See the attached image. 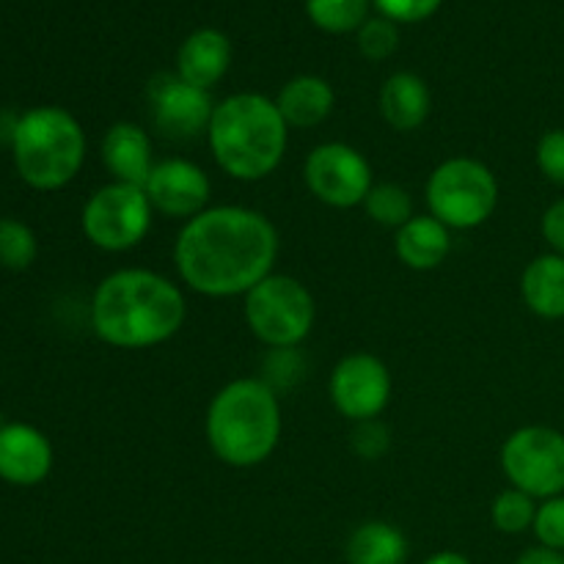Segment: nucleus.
Instances as JSON below:
<instances>
[{"label":"nucleus","instance_id":"obj_4","mask_svg":"<svg viewBox=\"0 0 564 564\" xmlns=\"http://www.w3.org/2000/svg\"><path fill=\"white\" fill-rule=\"evenodd\" d=\"M207 147L226 176L237 182H262L284 163L290 127L275 108V99L240 91L215 105Z\"/></svg>","mask_w":564,"mask_h":564},{"label":"nucleus","instance_id":"obj_7","mask_svg":"<svg viewBox=\"0 0 564 564\" xmlns=\"http://www.w3.org/2000/svg\"><path fill=\"white\" fill-rule=\"evenodd\" d=\"M242 317L253 339L270 350H295L308 339L317 319V303L301 279L270 273L242 297Z\"/></svg>","mask_w":564,"mask_h":564},{"label":"nucleus","instance_id":"obj_25","mask_svg":"<svg viewBox=\"0 0 564 564\" xmlns=\"http://www.w3.org/2000/svg\"><path fill=\"white\" fill-rule=\"evenodd\" d=\"M39 257L36 231L20 218H0V268L28 270Z\"/></svg>","mask_w":564,"mask_h":564},{"label":"nucleus","instance_id":"obj_14","mask_svg":"<svg viewBox=\"0 0 564 564\" xmlns=\"http://www.w3.org/2000/svg\"><path fill=\"white\" fill-rule=\"evenodd\" d=\"M55 463L53 444L28 422L0 427V479L14 488H36L50 477Z\"/></svg>","mask_w":564,"mask_h":564},{"label":"nucleus","instance_id":"obj_10","mask_svg":"<svg viewBox=\"0 0 564 564\" xmlns=\"http://www.w3.org/2000/svg\"><path fill=\"white\" fill-rule=\"evenodd\" d=\"M303 182L325 207L352 209L361 207L375 187V171L361 149L345 141H325L306 154Z\"/></svg>","mask_w":564,"mask_h":564},{"label":"nucleus","instance_id":"obj_33","mask_svg":"<svg viewBox=\"0 0 564 564\" xmlns=\"http://www.w3.org/2000/svg\"><path fill=\"white\" fill-rule=\"evenodd\" d=\"M422 564H474V562L468 560L466 554H460V551H435V554H430Z\"/></svg>","mask_w":564,"mask_h":564},{"label":"nucleus","instance_id":"obj_20","mask_svg":"<svg viewBox=\"0 0 564 564\" xmlns=\"http://www.w3.org/2000/svg\"><path fill=\"white\" fill-rule=\"evenodd\" d=\"M523 306L540 319H564V257L545 251L521 273Z\"/></svg>","mask_w":564,"mask_h":564},{"label":"nucleus","instance_id":"obj_30","mask_svg":"<svg viewBox=\"0 0 564 564\" xmlns=\"http://www.w3.org/2000/svg\"><path fill=\"white\" fill-rule=\"evenodd\" d=\"M444 0H372L375 9L380 11V17L391 22H422L427 17H433L441 9Z\"/></svg>","mask_w":564,"mask_h":564},{"label":"nucleus","instance_id":"obj_31","mask_svg":"<svg viewBox=\"0 0 564 564\" xmlns=\"http://www.w3.org/2000/svg\"><path fill=\"white\" fill-rule=\"evenodd\" d=\"M540 235H543L549 251L564 257V196L549 204V209L540 218Z\"/></svg>","mask_w":564,"mask_h":564},{"label":"nucleus","instance_id":"obj_27","mask_svg":"<svg viewBox=\"0 0 564 564\" xmlns=\"http://www.w3.org/2000/svg\"><path fill=\"white\" fill-rule=\"evenodd\" d=\"M532 532L540 545H549L564 554V494L540 501Z\"/></svg>","mask_w":564,"mask_h":564},{"label":"nucleus","instance_id":"obj_26","mask_svg":"<svg viewBox=\"0 0 564 564\" xmlns=\"http://www.w3.org/2000/svg\"><path fill=\"white\" fill-rule=\"evenodd\" d=\"M400 44V31L397 22L386 20V17H369L361 28H358V50L364 58L369 61H386Z\"/></svg>","mask_w":564,"mask_h":564},{"label":"nucleus","instance_id":"obj_11","mask_svg":"<svg viewBox=\"0 0 564 564\" xmlns=\"http://www.w3.org/2000/svg\"><path fill=\"white\" fill-rule=\"evenodd\" d=\"M394 397V378L383 358L372 352H350L330 369L328 400L350 424L380 419Z\"/></svg>","mask_w":564,"mask_h":564},{"label":"nucleus","instance_id":"obj_24","mask_svg":"<svg viewBox=\"0 0 564 564\" xmlns=\"http://www.w3.org/2000/svg\"><path fill=\"white\" fill-rule=\"evenodd\" d=\"M538 505L532 496H527L518 488H505L490 505V523H494L496 532L510 534V538H518V534L532 532L534 516H538Z\"/></svg>","mask_w":564,"mask_h":564},{"label":"nucleus","instance_id":"obj_13","mask_svg":"<svg viewBox=\"0 0 564 564\" xmlns=\"http://www.w3.org/2000/svg\"><path fill=\"white\" fill-rule=\"evenodd\" d=\"M143 193H147L154 215L180 220V224H187L207 207H213L209 204V196H213L209 174L187 158L158 160L149 180L143 182Z\"/></svg>","mask_w":564,"mask_h":564},{"label":"nucleus","instance_id":"obj_19","mask_svg":"<svg viewBox=\"0 0 564 564\" xmlns=\"http://www.w3.org/2000/svg\"><path fill=\"white\" fill-rule=\"evenodd\" d=\"M380 116L394 132H413L433 110V91L413 72H394L380 88Z\"/></svg>","mask_w":564,"mask_h":564},{"label":"nucleus","instance_id":"obj_22","mask_svg":"<svg viewBox=\"0 0 564 564\" xmlns=\"http://www.w3.org/2000/svg\"><path fill=\"white\" fill-rule=\"evenodd\" d=\"M361 207L375 224L394 231L402 229V226L416 215L413 193L408 191L405 185H400V182H375V187L369 191V196L364 198Z\"/></svg>","mask_w":564,"mask_h":564},{"label":"nucleus","instance_id":"obj_28","mask_svg":"<svg viewBox=\"0 0 564 564\" xmlns=\"http://www.w3.org/2000/svg\"><path fill=\"white\" fill-rule=\"evenodd\" d=\"M534 163L551 185L564 187V127H554L540 135L534 147Z\"/></svg>","mask_w":564,"mask_h":564},{"label":"nucleus","instance_id":"obj_12","mask_svg":"<svg viewBox=\"0 0 564 564\" xmlns=\"http://www.w3.org/2000/svg\"><path fill=\"white\" fill-rule=\"evenodd\" d=\"M213 94L191 86L180 75H163L149 80V113L152 124L171 141H193L207 138V127L215 113Z\"/></svg>","mask_w":564,"mask_h":564},{"label":"nucleus","instance_id":"obj_5","mask_svg":"<svg viewBox=\"0 0 564 564\" xmlns=\"http://www.w3.org/2000/svg\"><path fill=\"white\" fill-rule=\"evenodd\" d=\"M11 158L28 187L53 193L77 180L86 165L88 138L75 113L58 105H39L17 116Z\"/></svg>","mask_w":564,"mask_h":564},{"label":"nucleus","instance_id":"obj_2","mask_svg":"<svg viewBox=\"0 0 564 564\" xmlns=\"http://www.w3.org/2000/svg\"><path fill=\"white\" fill-rule=\"evenodd\" d=\"M91 330L116 350H152L182 330L187 301L182 286L149 268H119L94 286Z\"/></svg>","mask_w":564,"mask_h":564},{"label":"nucleus","instance_id":"obj_9","mask_svg":"<svg viewBox=\"0 0 564 564\" xmlns=\"http://www.w3.org/2000/svg\"><path fill=\"white\" fill-rule=\"evenodd\" d=\"M501 471L510 488L523 490L534 501L564 494V433L549 424H527L512 430L499 452Z\"/></svg>","mask_w":564,"mask_h":564},{"label":"nucleus","instance_id":"obj_3","mask_svg":"<svg viewBox=\"0 0 564 564\" xmlns=\"http://www.w3.org/2000/svg\"><path fill=\"white\" fill-rule=\"evenodd\" d=\"M284 433L281 397L264 378H237L215 391L204 413V438L224 466H262L279 449Z\"/></svg>","mask_w":564,"mask_h":564},{"label":"nucleus","instance_id":"obj_15","mask_svg":"<svg viewBox=\"0 0 564 564\" xmlns=\"http://www.w3.org/2000/svg\"><path fill=\"white\" fill-rule=\"evenodd\" d=\"M99 158L108 169L110 180L143 187L154 169V147L147 127L135 121H116L108 127L99 143Z\"/></svg>","mask_w":564,"mask_h":564},{"label":"nucleus","instance_id":"obj_23","mask_svg":"<svg viewBox=\"0 0 564 564\" xmlns=\"http://www.w3.org/2000/svg\"><path fill=\"white\" fill-rule=\"evenodd\" d=\"M372 0H306V14L319 31L350 33L369 20Z\"/></svg>","mask_w":564,"mask_h":564},{"label":"nucleus","instance_id":"obj_32","mask_svg":"<svg viewBox=\"0 0 564 564\" xmlns=\"http://www.w3.org/2000/svg\"><path fill=\"white\" fill-rule=\"evenodd\" d=\"M516 564H564V554L562 551H554L549 549V545H529V549H523L521 554H518Z\"/></svg>","mask_w":564,"mask_h":564},{"label":"nucleus","instance_id":"obj_8","mask_svg":"<svg viewBox=\"0 0 564 564\" xmlns=\"http://www.w3.org/2000/svg\"><path fill=\"white\" fill-rule=\"evenodd\" d=\"M154 224V209L138 185L113 182L97 187L86 198L80 229L94 248L105 253H127L141 246Z\"/></svg>","mask_w":564,"mask_h":564},{"label":"nucleus","instance_id":"obj_21","mask_svg":"<svg viewBox=\"0 0 564 564\" xmlns=\"http://www.w3.org/2000/svg\"><path fill=\"white\" fill-rule=\"evenodd\" d=\"M408 538L389 521H364L350 532L345 545L347 564H405Z\"/></svg>","mask_w":564,"mask_h":564},{"label":"nucleus","instance_id":"obj_29","mask_svg":"<svg viewBox=\"0 0 564 564\" xmlns=\"http://www.w3.org/2000/svg\"><path fill=\"white\" fill-rule=\"evenodd\" d=\"M350 446L361 460H380L391 449V430L380 419L356 422L350 433Z\"/></svg>","mask_w":564,"mask_h":564},{"label":"nucleus","instance_id":"obj_1","mask_svg":"<svg viewBox=\"0 0 564 564\" xmlns=\"http://www.w3.org/2000/svg\"><path fill=\"white\" fill-rule=\"evenodd\" d=\"M281 253L273 220L242 204H218L182 224L174 240V268L182 284L202 297H246L270 273Z\"/></svg>","mask_w":564,"mask_h":564},{"label":"nucleus","instance_id":"obj_17","mask_svg":"<svg viewBox=\"0 0 564 564\" xmlns=\"http://www.w3.org/2000/svg\"><path fill=\"white\" fill-rule=\"evenodd\" d=\"M334 86L319 75L292 77L275 94V108L284 116L290 130H314V127L325 124L334 113Z\"/></svg>","mask_w":564,"mask_h":564},{"label":"nucleus","instance_id":"obj_16","mask_svg":"<svg viewBox=\"0 0 564 564\" xmlns=\"http://www.w3.org/2000/svg\"><path fill=\"white\" fill-rule=\"evenodd\" d=\"M231 66V42L215 28H202L182 42L176 53V75L191 86L213 91Z\"/></svg>","mask_w":564,"mask_h":564},{"label":"nucleus","instance_id":"obj_18","mask_svg":"<svg viewBox=\"0 0 564 564\" xmlns=\"http://www.w3.org/2000/svg\"><path fill=\"white\" fill-rule=\"evenodd\" d=\"M452 251V229H446L430 213L413 215L402 229L394 231V253L408 270L427 273L441 268Z\"/></svg>","mask_w":564,"mask_h":564},{"label":"nucleus","instance_id":"obj_6","mask_svg":"<svg viewBox=\"0 0 564 564\" xmlns=\"http://www.w3.org/2000/svg\"><path fill=\"white\" fill-rule=\"evenodd\" d=\"M501 187L494 169L477 158H446L424 185L427 213L452 231L479 229L494 218Z\"/></svg>","mask_w":564,"mask_h":564}]
</instances>
